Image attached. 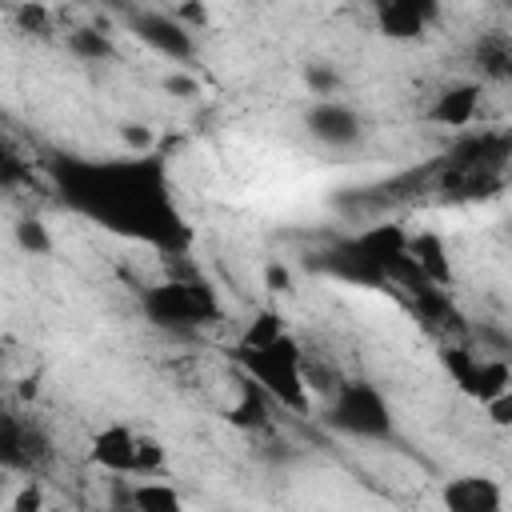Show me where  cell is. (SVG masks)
<instances>
[{
    "mask_svg": "<svg viewBox=\"0 0 512 512\" xmlns=\"http://www.w3.org/2000/svg\"><path fill=\"white\" fill-rule=\"evenodd\" d=\"M16 244H20L28 256H48V252H52V236H48L44 220H36V216H20V220H16Z\"/></svg>",
    "mask_w": 512,
    "mask_h": 512,
    "instance_id": "e0dca14e",
    "label": "cell"
},
{
    "mask_svg": "<svg viewBox=\"0 0 512 512\" xmlns=\"http://www.w3.org/2000/svg\"><path fill=\"white\" fill-rule=\"evenodd\" d=\"M288 328H284V320H280V312L276 308H260L248 324H244V332H240V348H264V344H272V340H280Z\"/></svg>",
    "mask_w": 512,
    "mask_h": 512,
    "instance_id": "2e32d148",
    "label": "cell"
},
{
    "mask_svg": "<svg viewBox=\"0 0 512 512\" xmlns=\"http://www.w3.org/2000/svg\"><path fill=\"white\" fill-rule=\"evenodd\" d=\"M164 88H168V92H176V96H196V92H200V84H196V76H192V72H176V76H168V80H164Z\"/></svg>",
    "mask_w": 512,
    "mask_h": 512,
    "instance_id": "44dd1931",
    "label": "cell"
},
{
    "mask_svg": "<svg viewBox=\"0 0 512 512\" xmlns=\"http://www.w3.org/2000/svg\"><path fill=\"white\" fill-rule=\"evenodd\" d=\"M484 412H488V424L492 428H512V388L500 392L492 404H484Z\"/></svg>",
    "mask_w": 512,
    "mask_h": 512,
    "instance_id": "ffe728a7",
    "label": "cell"
},
{
    "mask_svg": "<svg viewBox=\"0 0 512 512\" xmlns=\"http://www.w3.org/2000/svg\"><path fill=\"white\" fill-rule=\"evenodd\" d=\"M128 144H136V148H148L152 144V136L144 132V124H124V132H120Z\"/></svg>",
    "mask_w": 512,
    "mask_h": 512,
    "instance_id": "7402d4cb",
    "label": "cell"
},
{
    "mask_svg": "<svg viewBox=\"0 0 512 512\" xmlns=\"http://www.w3.org/2000/svg\"><path fill=\"white\" fill-rule=\"evenodd\" d=\"M128 504L136 512H188L184 496L176 492V484L160 480V476H140L132 488H128Z\"/></svg>",
    "mask_w": 512,
    "mask_h": 512,
    "instance_id": "5bb4252c",
    "label": "cell"
},
{
    "mask_svg": "<svg viewBox=\"0 0 512 512\" xmlns=\"http://www.w3.org/2000/svg\"><path fill=\"white\" fill-rule=\"evenodd\" d=\"M304 128H308V136H312L316 144L336 148V152L356 148V144L364 140V120H360V112L348 108V104H340V100H312L308 112H304Z\"/></svg>",
    "mask_w": 512,
    "mask_h": 512,
    "instance_id": "9c48e42d",
    "label": "cell"
},
{
    "mask_svg": "<svg viewBox=\"0 0 512 512\" xmlns=\"http://www.w3.org/2000/svg\"><path fill=\"white\" fill-rule=\"evenodd\" d=\"M408 260L416 268V276L428 288H444L452 284V260H448V244L440 232H412L408 240Z\"/></svg>",
    "mask_w": 512,
    "mask_h": 512,
    "instance_id": "4fadbf2b",
    "label": "cell"
},
{
    "mask_svg": "<svg viewBox=\"0 0 512 512\" xmlns=\"http://www.w3.org/2000/svg\"><path fill=\"white\" fill-rule=\"evenodd\" d=\"M48 508L52 504H48V496H44V488L36 480H24L16 488V496H12V512H48Z\"/></svg>",
    "mask_w": 512,
    "mask_h": 512,
    "instance_id": "d6986e66",
    "label": "cell"
},
{
    "mask_svg": "<svg viewBox=\"0 0 512 512\" xmlns=\"http://www.w3.org/2000/svg\"><path fill=\"white\" fill-rule=\"evenodd\" d=\"M408 240H412V232L404 224H372V228L356 232L352 240L328 248L324 268L356 288H384L388 280L412 276Z\"/></svg>",
    "mask_w": 512,
    "mask_h": 512,
    "instance_id": "7a4b0ae2",
    "label": "cell"
},
{
    "mask_svg": "<svg viewBox=\"0 0 512 512\" xmlns=\"http://www.w3.org/2000/svg\"><path fill=\"white\" fill-rule=\"evenodd\" d=\"M320 420L344 440H392L396 436V412L384 388L372 380H340Z\"/></svg>",
    "mask_w": 512,
    "mask_h": 512,
    "instance_id": "277c9868",
    "label": "cell"
},
{
    "mask_svg": "<svg viewBox=\"0 0 512 512\" xmlns=\"http://www.w3.org/2000/svg\"><path fill=\"white\" fill-rule=\"evenodd\" d=\"M304 84L312 88L316 100H332L336 88H340V76L332 72V64H308V68H304Z\"/></svg>",
    "mask_w": 512,
    "mask_h": 512,
    "instance_id": "ac0fdd59",
    "label": "cell"
},
{
    "mask_svg": "<svg viewBox=\"0 0 512 512\" xmlns=\"http://www.w3.org/2000/svg\"><path fill=\"white\" fill-rule=\"evenodd\" d=\"M48 512H72V508H60V504H52V508H48Z\"/></svg>",
    "mask_w": 512,
    "mask_h": 512,
    "instance_id": "cb8c5ba5",
    "label": "cell"
},
{
    "mask_svg": "<svg viewBox=\"0 0 512 512\" xmlns=\"http://www.w3.org/2000/svg\"><path fill=\"white\" fill-rule=\"evenodd\" d=\"M64 200L100 220L112 232L148 240V244H180L184 224L168 196L164 164L152 156L140 160H64L60 164Z\"/></svg>",
    "mask_w": 512,
    "mask_h": 512,
    "instance_id": "6da1fadb",
    "label": "cell"
},
{
    "mask_svg": "<svg viewBox=\"0 0 512 512\" xmlns=\"http://www.w3.org/2000/svg\"><path fill=\"white\" fill-rule=\"evenodd\" d=\"M140 308L160 328H196L216 316V296L192 280H168L140 296Z\"/></svg>",
    "mask_w": 512,
    "mask_h": 512,
    "instance_id": "8992f818",
    "label": "cell"
},
{
    "mask_svg": "<svg viewBox=\"0 0 512 512\" xmlns=\"http://www.w3.org/2000/svg\"><path fill=\"white\" fill-rule=\"evenodd\" d=\"M128 32L152 48L156 56L188 68L196 60V32L176 16V12H160V8H136L128 12Z\"/></svg>",
    "mask_w": 512,
    "mask_h": 512,
    "instance_id": "52a82bcc",
    "label": "cell"
},
{
    "mask_svg": "<svg viewBox=\"0 0 512 512\" xmlns=\"http://www.w3.org/2000/svg\"><path fill=\"white\" fill-rule=\"evenodd\" d=\"M444 512H504V488L488 472H456L440 484Z\"/></svg>",
    "mask_w": 512,
    "mask_h": 512,
    "instance_id": "30bf717a",
    "label": "cell"
},
{
    "mask_svg": "<svg viewBox=\"0 0 512 512\" xmlns=\"http://www.w3.org/2000/svg\"><path fill=\"white\" fill-rule=\"evenodd\" d=\"M88 464L108 476H156L164 464V444L124 420H108L88 440Z\"/></svg>",
    "mask_w": 512,
    "mask_h": 512,
    "instance_id": "5b68a950",
    "label": "cell"
},
{
    "mask_svg": "<svg viewBox=\"0 0 512 512\" xmlns=\"http://www.w3.org/2000/svg\"><path fill=\"white\" fill-rule=\"evenodd\" d=\"M432 16H436V8L424 0H388L376 12V28L388 40H420L428 32Z\"/></svg>",
    "mask_w": 512,
    "mask_h": 512,
    "instance_id": "7c38bea8",
    "label": "cell"
},
{
    "mask_svg": "<svg viewBox=\"0 0 512 512\" xmlns=\"http://www.w3.org/2000/svg\"><path fill=\"white\" fill-rule=\"evenodd\" d=\"M108 512H136V508H132V504H124V508H108Z\"/></svg>",
    "mask_w": 512,
    "mask_h": 512,
    "instance_id": "603a6c76",
    "label": "cell"
},
{
    "mask_svg": "<svg viewBox=\"0 0 512 512\" xmlns=\"http://www.w3.org/2000/svg\"><path fill=\"white\" fill-rule=\"evenodd\" d=\"M68 52H72L76 60H84V64H100V60H112L116 44H112V36L100 32V28H72V32H68Z\"/></svg>",
    "mask_w": 512,
    "mask_h": 512,
    "instance_id": "9a60e30c",
    "label": "cell"
},
{
    "mask_svg": "<svg viewBox=\"0 0 512 512\" xmlns=\"http://www.w3.org/2000/svg\"><path fill=\"white\" fill-rule=\"evenodd\" d=\"M444 368L456 380V388L476 400V404H492L500 392L512 388V368L496 356H476L468 348H448L444 352Z\"/></svg>",
    "mask_w": 512,
    "mask_h": 512,
    "instance_id": "ba28073f",
    "label": "cell"
},
{
    "mask_svg": "<svg viewBox=\"0 0 512 512\" xmlns=\"http://www.w3.org/2000/svg\"><path fill=\"white\" fill-rule=\"evenodd\" d=\"M480 100H484V88L476 80H452L432 96L428 120L440 128H468L480 112Z\"/></svg>",
    "mask_w": 512,
    "mask_h": 512,
    "instance_id": "8fae6325",
    "label": "cell"
},
{
    "mask_svg": "<svg viewBox=\"0 0 512 512\" xmlns=\"http://www.w3.org/2000/svg\"><path fill=\"white\" fill-rule=\"evenodd\" d=\"M236 364L244 372V380H252L268 400H276L288 412H308V376H304V352L300 340L292 332H284L280 340L264 344V348H240L236 344Z\"/></svg>",
    "mask_w": 512,
    "mask_h": 512,
    "instance_id": "3957f363",
    "label": "cell"
}]
</instances>
